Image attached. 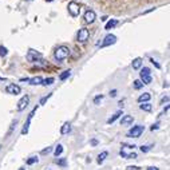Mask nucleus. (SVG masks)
<instances>
[{"label":"nucleus","mask_w":170,"mask_h":170,"mask_svg":"<svg viewBox=\"0 0 170 170\" xmlns=\"http://www.w3.org/2000/svg\"><path fill=\"white\" fill-rule=\"evenodd\" d=\"M134 89H135V90L143 89V83H142L141 81H134Z\"/></svg>","instance_id":"nucleus-24"},{"label":"nucleus","mask_w":170,"mask_h":170,"mask_svg":"<svg viewBox=\"0 0 170 170\" xmlns=\"http://www.w3.org/2000/svg\"><path fill=\"white\" fill-rule=\"evenodd\" d=\"M47 3H51V1H54V0H46Z\"/></svg>","instance_id":"nucleus-40"},{"label":"nucleus","mask_w":170,"mask_h":170,"mask_svg":"<svg viewBox=\"0 0 170 170\" xmlns=\"http://www.w3.org/2000/svg\"><path fill=\"white\" fill-rule=\"evenodd\" d=\"M20 81H22V82H27V81H28V78H22Z\"/></svg>","instance_id":"nucleus-39"},{"label":"nucleus","mask_w":170,"mask_h":170,"mask_svg":"<svg viewBox=\"0 0 170 170\" xmlns=\"http://www.w3.org/2000/svg\"><path fill=\"white\" fill-rule=\"evenodd\" d=\"M83 19H84V22H86L87 24H91V23H94V22H95V19H97V15H95V12H94V11H91V9H89V11H86V12H84V16H83Z\"/></svg>","instance_id":"nucleus-5"},{"label":"nucleus","mask_w":170,"mask_h":170,"mask_svg":"<svg viewBox=\"0 0 170 170\" xmlns=\"http://www.w3.org/2000/svg\"><path fill=\"white\" fill-rule=\"evenodd\" d=\"M50 97H51V94H48V95H47V97H43V98H42V101H40V104H44V103H46V102H47V99H48Z\"/></svg>","instance_id":"nucleus-33"},{"label":"nucleus","mask_w":170,"mask_h":170,"mask_svg":"<svg viewBox=\"0 0 170 170\" xmlns=\"http://www.w3.org/2000/svg\"><path fill=\"white\" fill-rule=\"evenodd\" d=\"M0 149H1V145H0Z\"/></svg>","instance_id":"nucleus-42"},{"label":"nucleus","mask_w":170,"mask_h":170,"mask_svg":"<svg viewBox=\"0 0 170 170\" xmlns=\"http://www.w3.org/2000/svg\"><path fill=\"white\" fill-rule=\"evenodd\" d=\"M147 170H159L158 167H156V166H149L147 167Z\"/></svg>","instance_id":"nucleus-37"},{"label":"nucleus","mask_w":170,"mask_h":170,"mask_svg":"<svg viewBox=\"0 0 170 170\" xmlns=\"http://www.w3.org/2000/svg\"><path fill=\"white\" fill-rule=\"evenodd\" d=\"M16 125H17V121H16V119H15V121H14V122H12L11 127H9V130H8V134H7V135H9V134H11V133H12V130H14V129H15V127H16Z\"/></svg>","instance_id":"nucleus-28"},{"label":"nucleus","mask_w":170,"mask_h":170,"mask_svg":"<svg viewBox=\"0 0 170 170\" xmlns=\"http://www.w3.org/2000/svg\"><path fill=\"white\" fill-rule=\"evenodd\" d=\"M68 54H70L68 47L61 46V47H58V48L55 50V59L59 61V62H62V61H64V59L68 56Z\"/></svg>","instance_id":"nucleus-1"},{"label":"nucleus","mask_w":170,"mask_h":170,"mask_svg":"<svg viewBox=\"0 0 170 170\" xmlns=\"http://www.w3.org/2000/svg\"><path fill=\"white\" fill-rule=\"evenodd\" d=\"M70 131H71V125H70L68 122H66V123H64L63 126H62V129H61V133L64 135V134L70 133Z\"/></svg>","instance_id":"nucleus-15"},{"label":"nucleus","mask_w":170,"mask_h":170,"mask_svg":"<svg viewBox=\"0 0 170 170\" xmlns=\"http://www.w3.org/2000/svg\"><path fill=\"white\" fill-rule=\"evenodd\" d=\"M37 161H39V158H37V157H30V158L27 159L26 164L27 165H34V164H36Z\"/></svg>","instance_id":"nucleus-23"},{"label":"nucleus","mask_w":170,"mask_h":170,"mask_svg":"<svg viewBox=\"0 0 170 170\" xmlns=\"http://www.w3.org/2000/svg\"><path fill=\"white\" fill-rule=\"evenodd\" d=\"M142 78V83L143 84H149V83H151V76L150 75H145V76H141Z\"/></svg>","instance_id":"nucleus-22"},{"label":"nucleus","mask_w":170,"mask_h":170,"mask_svg":"<svg viewBox=\"0 0 170 170\" xmlns=\"http://www.w3.org/2000/svg\"><path fill=\"white\" fill-rule=\"evenodd\" d=\"M90 37V32L87 28H81L78 32V42L79 43H86Z\"/></svg>","instance_id":"nucleus-3"},{"label":"nucleus","mask_w":170,"mask_h":170,"mask_svg":"<svg viewBox=\"0 0 170 170\" xmlns=\"http://www.w3.org/2000/svg\"><path fill=\"white\" fill-rule=\"evenodd\" d=\"M134 122V118L131 115H125L121 118V125L122 126H127V125H131Z\"/></svg>","instance_id":"nucleus-11"},{"label":"nucleus","mask_w":170,"mask_h":170,"mask_svg":"<svg viewBox=\"0 0 170 170\" xmlns=\"http://www.w3.org/2000/svg\"><path fill=\"white\" fill-rule=\"evenodd\" d=\"M117 42V36L115 35H106L104 36V39H103V42H102V46L101 47H109V46H111V44H114Z\"/></svg>","instance_id":"nucleus-7"},{"label":"nucleus","mask_w":170,"mask_h":170,"mask_svg":"<svg viewBox=\"0 0 170 170\" xmlns=\"http://www.w3.org/2000/svg\"><path fill=\"white\" fill-rule=\"evenodd\" d=\"M30 104V97L28 95H24L22 99H19L17 102V111H23L27 106Z\"/></svg>","instance_id":"nucleus-9"},{"label":"nucleus","mask_w":170,"mask_h":170,"mask_svg":"<svg viewBox=\"0 0 170 170\" xmlns=\"http://www.w3.org/2000/svg\"><path fill=\"white\" fill-rule=\"evenodd\" d=\"M139 109L141 110H143V111H151V104H149V103H141V106H139Z\"/></svg>","instance_id":"nucleus-21"},{"label":"nucleus","mask_w":170,"mask_h":170,"mask_svg":"<svg viewBox=\"0 0 170 170\" xmlns=\"http://www.w3.org/2000/svg\"><path fill=\"white\" fill-rule=\"evenodd\" d=\"M150 62H151V63H153V64H154V66H156V68H158V70H159V68H161V66H159V64H158V63H157V62H156V61H154V59H153V58H150Z\"/></svg>","instance_id":"nucleus-34"},{"label":"nucleus","mask_w":170,"mask_h":170,"mask_svg":"<svg viewBox=\"0 0 170 170\" xmlns=\"http://www.w3.org/2000/svg\"><path fill=\"white\" fill-rule=\"evenodd\" d=\"M127 170H139V167L138 166H129Z\"/></svg>","instance_id":"nucleus-35"},{"label":"nucleus","mask_w":170,"mask_h":170,"mask_svg":"<svg viewBox=\"0 0 170 170\" xmlns=\"http://www.w3.org/2000/svg\"><path fill=\"white\" fill-rule=\"evenodd\" d=\"M68 12L72 16H78L81 14V6L75 1H71V3H68Z\"/></svg>","instance_id":"nucleus-4"},{"label":"nucleus","mask_w":170,"mask_h":170,"mask_svg":"<svg viewBox=\"0 0 170 170\" xmlns=\"http://www.w3.org/2000/svg\"><path fill=\"white\" fill-rule=\"evenodd\" d=\"M27 59H28L30 62H40L43 58H42V54H39V52H35L34 50H30L28 55H27Z\"/></svg>","instance_id":"nucleus-8"},{"label":"nucleus","mask_w":170,"mask_h":170,"mask_svg":"<svg viewBox=\"0 0 170 170\" xmlns=\"http://www.w3.org/2000/svg\"><path fill=\"white\" fill-rule=\"evenodd\" d=\"M55 82L54 78H48V79H43V82H42V84H44V86H48V84H52Z\"/></svg>","instance_id":"nucleus-25"},{"label":"nucleus","mask_w":170,"mask_h":170,"mask_svg":"<svg viewBox=\"0 0 170 170\" xmlns=\"http://www.w3.org/2000/svg\"><path fill=\"white\" fill-rule=\"evenodd\" d=\"M158 129V125H153V126L150 127V130H151V131H154V130H157Z\"/></svg>","instance_id":"nucleus-36"},{"label":"nucleus","mask_w":170,"mask_h":170,"mask_svg":"<svg viewBox=\"0 0 170 170\" xmlns=\"http://www.w3.org/2000/svg\"><path fill=\"white\" fill-rule=\"evenodd\" d=\"M91 145H92V146H97V145H98V141H97V139H92Z\"/></svg>","instance_id":"nucleus-38"},{"label":"nucleus","mask_w":170,"mask_h":170,"mask_svg":"<svg viewBox=\"0 0 170 170\" xmlns=\"http://www.w3.org/2000/svg\"><path fill=\"white\" fill-rule=\"evenodd\" d=\"M117 23H118V22H117V20H114V19H111V20H109V22H107V24H106V26H104V28H106V30L114 28V27L117 26Z\"/></svg>","instance_id":"nucleus-19"},{"label":"nucleus","mask_w":170,"mask_h":170,"mask_svg":"<svg viewBox=\"0 0 170 170\" xmlns=\"http://www.w3.org/2000/svg\"><path fill=\"white\" fill-rule=\"evenodd\" d=\"M121 115H122V110H119V111H117V112H115V114H114V115H112V117H111V118H110V119H109V121H107V123H109V125L114 123V122H115V121H117V119H118V118H119V117H121Z\"/></svg>","instance_id":"nucleus-14"},{"label":"nucleus","mask_w":170,"mask_h":170,"mask_svg":"<svg viewBox=\"0 0 170 170\" xmlns=\"http://www.w3.org/2000/svg\"><path fill=\"white\" fill-rule=\"evenodd\" d=\"M70 74H71V70H66L64 72H62V74L59 75V79H61V81H64V79H67L70 76Z\"/></svg>","instance_id":"nucleus-20"},{"label":"nucleus","mask_w":170,"mask_h":170,"mask_svg":"<svg viewBox=\"0 0 170 170\" xmlns=\"http://www.w3.org/2000/svg\"><path fill=\"white\" fill-rule=\"evenodd\" d=\"M30 84H32V86H35V84H42V82H43V78L42 76H34V78L28 79Z\"/></svg>","instance_id":"nucleus-13"},{"label":"nucleus","mask_w":170,"mask_h":170,"mask_svg":"<svg viewBox=\"0 0 170 170\" xmlns=\"http://www.w3.org/2000/svg\"><path fill=\"white\" fill-rule=\"evenodd\" d=\"M102 99H103V95H97L95 98H94V103H95V104H98L99 102L102 101Z\"/></svg>","instance_id":"nucleus-30"},{"label":"nucleus","mask_w":170,"mask_h":170,"mask_svg":"<svg viewBox=\"0 0 170 170\" xmlns=\"http://www.w3.org/2000/svg\"><path fill=\"white\" fill-rule=\"evenodd\" d=\"M7 54H8V50L4 46H0V56H6Z\"/></svg>","instance_id":"nucleus-26"},{"label":"nucleus","mask_w":170,"mask_h":170,"mask_svg":"<svg viewBox=\"0 0 170 170\" xmlns=\"http://www.w3.org/2000/svg\"><path fill=\"white\" fill-rule=\"evenodd\" d=\"M51 150H52V147H47V149H43L42 150V154H43V156H46V154H48V153H51Z\"/></svg>","instance_id":"nucleus-32"},{"label":"nucleus","mask_w":170,"mask_h":170,"mask_svg":"<svg viewBox=\"0 0 170 170\" xmlns=\"http://www.w3.org/2000/svg\"><path fill=\"white\" fill-rule=\"evenodd\" d=\"M145 75H150V70L147 67H143L141 70V76H145Z\"/></svg>","instance_id":"nucleus-27"},{"label":"nucleus","mask_w":170,"mask_h":170,"mask_svg":"<svg viewBox=\"0 0 170 170\" xmlns=\"http://www.w3.org/2000/svg\"><path fill=\"white\" fill-rule=\"evenodd\" d=\"M6 91L8 92V94H12V95H17V94H20V92H22V89L17 86V84L11 83V84H8V86H7Z\"/></svg>","instance_id":"nucleus-10"},{"label":"nucleus","mask_w":170,"mask_h":170,"mask_svg":"<svg viewBox=\"0 0 170 170\" xmlns=\"http://www.w3.org/2000/svg\"><path fill=\"white\" fill-rule=\"evenodd\" d=\"M19 170H26V169H24V167H20V169H19Z\"/></svg>","instance_id":"nucleus-41"},{"label":"nucleus","mask_w":170,"mask_h":170,"mask_svg":"<svg viewBox=\"0 0 170 170\" xmlns=\"http://www.w3.org/2000/svg\"><path fill=\"white\" fill-rule=\"evenodd\" d=\"M36 110H37V106H35L34 107V110H32L31 112H30V115H28V118H27V122H26V125H24V127H23V130H22V134H27L28 133V129H30V123H31V119H32V117L35 115V112H36Z\"/></svg>","instance_id":"nucleus-6"},{"label":"nucleus","mask_w":170,"mask_h":170,"mask_svg":"<svg viewBox=\"0 0 170 170\" xmlns=\"http://www.w3.org/2000/svg\"><path fill=\"white\" fill-rule=\"evenodd\" d=\"M150 99H151V95H150L149 92H143L142 95H139L138 102H139V103H146V102H149Z\"/></svg>","instance_id":"nucleus-12"},{"label":"nucleus","mask_w":170,"mask_h":170,"mask_svg":"<svg viewBox=\"0 0 170 170\" xmlns=\"http://www.w3.org/2000/svg\"><path fill=\"white\" fill-rule=\"evenodd\" d=\"M63 153V146H62V145H58V146L55 147V151H54V156L56 157V158H58L59 156H61V154Z\"/></svg>","instance_id":"nucleus-17"},{"label":"nucleus","mask_w":170,"mask_h":170,"mask_svg":"<svg viewBox=\"0 0 170 170\" xmlns=\"http://www.w3.org/2000/svg\"><path fill=\"white\" fill-rule=\"evenodd\" d=\"M142 67V59L141 58H135L133 61V68L134 70H139Z\"/></svg>","instance_id":"nucleus-16"},{"label":"nucleus","mask_w":170,"mask_h":170,"mask_svg":"<svg viewBox=\"0 0 170 170\" xmlns=\"http://www.w3.org/2000/svg\"><path fill=\"white\" fill-rule=\"evenodd\" d=\"M151 147H153V146H143V145H142V146H141V151H142V153H147V151H149Z\"/></svg>","instance_id":"nucleus-29"},{"label":"nucleus","mask_w":170,"mask_h":170,"mask_svg":"<svg viewBox=\"0 0 170 170\" xmlns=\"http://www.w3.org/2000/svg\"><path fill=\"white\" fill-rule=\"evenodd\" d=\"M55 162H56L59 166H66V159H56Z\"/></svg>","instance_id":"nucleus-31"},{"label":"nucleus","mask_w":170,"mask_h":170,"mask_svg":"<svg viewBox=\"0 0 170 170\" xmlns=\"http://www.w3.org/2000/svg\"><path fill=\"white\" fill-rule=\"evenodd\" d=\"M145 127L141 126V125H137V126H133L131 129L129 130V133H127V137L129 138H138V137H141V134L143 133Z\"/></svg>","instance_id":"nucleus-2"},{"label":"nucleus","mask_w":170,"mask_h":170,"mask_svg":"<svg viewBox=\"0 0 170 170\" xmlns=\"http://www.w3.org/2000/svg\"><path fill=\"white\" fill-rule=\"evenodd\" d=\"M107 156H109V153H107V151H103V153H101V154H99V156H98V159H97V161H98V164L101 165L102 162H103L104 159L107 158Z\"/></svg>","instance_id":"nucleus-18"}]
</instances>
